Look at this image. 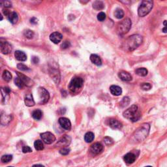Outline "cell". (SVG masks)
I'll use <instances>...</instances> for the list:
<instances>
[{
	"label": "cell",
	"instance_id": "20",
	"mask_svg": "<svg viewBox=\"0 0 167 167\" xmlns=\"http://www.w3.org/2000/svg\"><path fill=\"white\" fill-rule=\"evenodd\" d=\"M118 76L121 80L125 81V82H129V81L132 80V76L128 72L124 71H120L118 73Z\"/></svg>",
	"mask_w": 167,
	"mask_h": 167
},
{
	"label": "cell",
	"instance_id": "50",
	"mask_svg": "<svg viewBox=\"0 0 167 167\" xmlns=\"http://www.w3.org/2000/svg\"><path fill=\"white\" fill-rule=\"evenodd\" d=\"M144 167H152V166H144Z\"/></svg>",
	"mask_w": 167,
	"mask_h": 167
},
{
	"label": "cell",
	"instance_id": "19",
	"mask_svg": "<svg viewBox=\"0 0 167 167\" xmlns=\"http://www.w3.org/2000/svg\"><path fill=\"white\" fill-rule=\"evenodd\" d=\"M24 103L27 107H34L35 104V103L34 101V99L33 98V96H32L31 93H27L26 94L25 97H24Z\"/></svg>",
	"mask_w": 167,
	"mask_h": 167
},
{
	"label": "cell",
	"instance_id": "5",
	"mask_svg": "<svg viewBox=\"0 0 167 167\" xmlns=\"http://www.w3.org/2000/svg\"><path fill=\"white\" fill-rule=\"evenodd\" d=\"M84 80L80 77H75L70 82L69 85V89L72 93H79L83 87Z\"/></svg>",
	"mask_w": 167,
	"mask_h": 167
},
{
	"label": "cell",
	"instance_id": "44",
	"mask_svg": "<svg viewBox=\"0 0 167 167\" xmlns=\"http://www.w3.org/2000/svg\"><path fill=\"white\" fill-rule=\"evenodd\" d=\"M163 25H164V27L162 28V32L165 34H167V20H165L163 22Z\"/></svg>",
	"mask_w": 167,
	"mask_h": 167
},
{
	"label": "cell",
	"instance_id": "10",
	"mask_svg": "<svg viewBox=\"0 0 167 167\" xmlns=\"http://www.w3.org/2000/svg\"><path fill=\"white\" fill-rule=\"evenodd\" d=\"M59 124L61 125V127H62L63 129H64L65 130H70L71 128V123L70 120L66 117H60L59 120Z\"/></svg>",
	"mask_w": 167,
	"mask_h": 167
},
{
	"label": "cell",
	"instance_id": "33",
	"mask_svg": "<svg viewBox=\"0 0 167 167\" xmlns=\"http://www.w3.org/2000/svg\"><path fill=\"white\" fill-rule=\"evenodd\" d=\"M14 83L16 85H17L19 88H23L24 87V85H25V84L22 82V80L20 78H18V76L14 79Z\"/></svg>",
	"mask_w": 167,
	"mask_h": 167
},
{
	"label": "cell",
	"instance_id": "49",
	"mask_svg": "<svg viewBox=\"0 0 167 167\" xmlns=\"http://www.w3.org/2000/svg\"><path fill=\"white\" fill-rule=\"evenodd\" d=\"M3 20V17H2V15L1 14V20Z\"/></svg>",
	"mask_w": 167,
	"mask_h": 167
},
{
	"label": "cell",
	"instance_id": "3",
	"mask_svg": "<svg viewBox=\"0 0 167 167\" xmlns=\"http://www.w3.org/2000/svg\"><path fill=\"white\" fill-rule=\"evenodd\" d=\"M123 116L126 119H127L133 122L137 121L141 117V113L138 110V107L136 104H133L131 107L123 113Z\"/></svg>",
	"mask_w": 167,
	"mask_h": 167
},
{
	"label": "cell",
	"instance_id": "12",
	"mask_svg": "<svg viewBox=\"0 0 167 167\" xmlns=\"http://www.w3.org/2000/svg\"><path fill=\"white\" fill-rule=\"evenodd\" d=\"M16 73H17L18 78H20L22 80V82H24V84H25V85H27V86H31V85H34L33 80H31L29 77H27V76L24 75L22 74V73H20L18 72H16Z\"/></svg>",
	"mask_w": 167,
	"mask_h": 167
},
{
	"label": "cell",
	"instance_id": "42",
	"mask_svg": "<svg viewBox=\"0 0 167 167\" xmlns=\"http://www.w3.org/2000/svg\"><path fill=\"white\" fill-rule=\"evenodd\" d=\"M1 5L5 8H9L12 7V3L9 1H5V2H2Z\"/></svg>",
	"mask_w": 167,
	"mask_h": 167
},
{
	"label": "cell",
	"instance_id": "24",
	"mask_svg": "<svg viewBox=\"0 0 167 167\" xmlns=\"http://www.w3.org/2000/svg\"><path fill=\"white\" fill-rule=\"evenodd\" d=\"M8 19L12 24H17L18 21V15L16 12H11L9 15L8 16Z\"/></svg>",
	"mask_w": 167,
	"mask_h": 167
},
{
	"label": "cell",
	"instance_id": "46",
	"mask_svg": "<svg viewBox=\"0 0 167 167\" xmlns=\"http://www.w3.org/2000/svg\"><path fill=\"white\" fill-rule=\"evenodd\" d=\"M30 22L32 24H37V22H38V20H37V18L33 17V18H31L30 19Z\"/></svg>",
	"mask_w": 167,
	"mask_h": 167
},
{
	"label": "cell",
	"instance_id": "43",
	"mask_svg": "<svg viewBox=\"0 0 167 167\" xmlns=\"http://www.w3.org/2000/svg\"><path fill=\"white\" fill-rule=\"evenodd\" d=\"M22 152L24 153H30V152H32V149L30 147V146H24V147L22 148Z\"/></svg>",
	"mask_w": 167,
	"mask_h": 167
},
{
	"label": "cell",
	"instance_id": "39",
	"mask_svg": "<svg viewBox=\"0 0 167 167\" xmlns=\"http://www.w3.org/2000/svg\"><path fill=\"white\" fill-rule=\"evenodd\" d=\"M59 153L63 155V156H67V155L70 153V149L67 148H63L59 150Z\"/></svg>",
	"mask_w": 167,
	"mask_h": 167
},
{
	"label": "cell",
	"instance_id": "28",
	"mask_svg": "<svg viewBox=\"0 0 167 167\" xmlns=\"http://www.w3.org/2000/svg\"><path fill=\"white\" fill-rule=\"evenodd\" d=\"M136 74L140 76H146L148 75V71L146 68H138L135 71Z\"/></svg>",
	"mask_w": 167,
	"mask_h": 167
},
{
	"label": "cell",
	"instance_id": "16",
	"mask_svg": "<svg viewBox=\"0 0 167 167\" xmlns=\"http://www.w3.org/2000/svg\"><path fill=\"white\" fill-rule=\"evenodd\" d=\"M50 75L52 77L53 80L54 81L56 84H58L60 80V75L58 69L55 68H50Z\"/></svg>",
	"mask_w": 167,
	"mask_h": 167
},
{
	"label": "cell",
	"instance_id": "30",
	"mask_svg": "<svg viewBox=\"0 0 167 167\" xmlns=\"http://www.w3.org/2000/svg\"><path fill=\"white\" fill-rule=\"evenodd\" d=\"M2 78L4 80L6 81V82H9V81H11V80L12 79V75L10 73V72L5 70L3 72Z\"/></svg>",
	"mask_w": 167,
	"mask_h": 167
},
{
	"label": "cell",
	"instance_id": "32",
	"mask_svg": "<svg viewBox=\"0 0 167 167\" xmlns=\"http://www.w3.org/2000/svg\"><path fill=\"white\" fill-rule=\"evenodd\" d=\"M12 159H13V156H11V155H5V156H3L1 158V161L3 163L9 162Z\"/></svg>",
	"mask_w": 167,
	"mask_h": 167
},
{
	"label": "cell",
	"instance_id": "6",
	"mask_svg": "<svg viewBox=\"0 0 167 167\" xmlns=\"http://www.w3.org/2000/svg\"><path fill=\"white\" fill-rule=\"evenodd\" d=\"M131 25H132V22L131 19L129 18H125L117 25V34L120 35H122L128 33L130 29H131Z\"/></svg>",
	"mask_w": 167,
	"mask_h": 167
},
{
	"label": "cell",
	"instance_id": "38",
	"mask_svg": "<svg viewBox=\"0 0 167 167\" xmlns=\"http://www.w3.org/2000/svg\"><path fill=\"white\" fill-rule=\"evenodd\" d=\"M17 68L18 69H20V70L24 71L30 70V69L28 68L26 66H25V65L23 64V63H19V64H18L17 65Z\"/></svg>",
	"mask_w": 167,
	"mask_h": 167
},
{
	"label": "cell",
	"instance_id": "27",
	"mask_svg": "<svg viewBox=\"0 0 167 167\" xmlns=\"http://www.w3.org/2000/svg\"><path fill=\"white\" fill-rule=\"evenodd\" d=\"M95 135L92 132H88L85 133L84 135V140L87 142V143H90L93 140H94Z\"/></svg>",
	"mask_w": 167,
	"mask_h": 167
},
{
	"label": "cell",
	"instance_id": "22",
	"mask_svg": "<svg viewBox=\"0 0 167 167\" xmlns=\"http://www.w3.org/2000/svg\"><path fill=\"white\" fill-rule=\"evenodd\" d=\"M14 57L16 59L20 61V62H25V61L27 59V56L25 53L20 50H17L15 52Z\"/></svg>",
	"mask_w": 167,
	"mask_h": 167
},
{
	"label": "cell",
	"instance_id": "37",
	"mask_svg": "<svg viewBox=\"0 0 167 167\" xmlns=\"http://www.w3.org/2000/svg\"><path fill=\"white\" fill-rule=\"evenodd\" d=\"M106 17H107V16H106V14L103 12H101L97 15V20H99L100 22H103L104 20L106 19Z\"/></svg>",
	"mask_w": 167,
	"mask_h": 167
},
{
	"label": "cell",
	"instance_id": "13",
	"mask_svg": "<svg viewBox=\"0 0 167 167\" xmlns=\"http://www.w3.org/2000/svg\"><path fill=\"white\" fill-rule=\"evenodd\" d=\"M103 150V146L101 143L97 142V143L93 144L90 148V152L94 155L99 154Z\"/></svg>",
	"mask_w": 167,
	"mask_h": 167
},
{
	"label": "cell",
	"instance_id": "11",
	"mask_svg": "<svg viewBox=\"0 0 167 167\" xmlns=\"http://www.w3.org/2000/svg\"><path fill=\"white\" fill-rule=\"evenodd\" d=\"M71 138L70 136L67 135H65L62 138H60V140L57 143L56 146H58L59 147H63L65 148L66 146H68L71 143Z\"/></svg>",
	"mask_w": 167,
	"mask_h": 167
},
{
	"label": "cell",
	"instance_id": "17",
	"mask_svg": "<svg viewBox=\"0 0 167 167\" xmlns=\"http://www.w3.org/2000/svg\"><path fill=\"white\" fill-rule=\"evenodd\" d=\"M1 92H2V102L5 104L7 103V101H9V93L11 92V90L9 88L4 87V88H2Z\"/></svg>",
	"mask_w": 167,
	"mask_h": 167
},
{
	"label": "cell",
	"instance_id": "18",
	"mask_svg": "<svg viewBox=\"0 0 167 167\" xmlns=\"http://www.w3.org/2000/svg\"><path fill=\"white\" fill-rule=\"evenodd\" d=\"M63 38L62 35L59 32H54L50 35V39L54 44H58Z\"/></svg>",
	"mask_w": 167,
	"mask_h": 167
},
{
	"label": "cell",
	"instance_id": "34",
	"mask_svg": "<svg viewBox=\"0 0 167 167\" xmlns=\"http://www.w3.org/2000/svg\"><path fill=\"white\" fill-rule=\"evenodd\" d=\"M24 35L25 36L27 39H32V38L34 37V33L33 31L30 30H26L25 31H24Z\"/></svg>",
	"mask_w": 167,
	"mask_h": 167
},
{
	"label": "cell",
	"instance_id": "2",
	"mask_svg": "<svg viewBox=\"0 0 167 167\" xmlns=\"http://www.w3.org/2000/svg\"><path fill=\"white\" fill-rule=\"evenodd\" d=\"M150 125L148 124H142L140 127L136 129L134 133L133 138L135 142H139L144 140L148 136L149 132Z\"/></svg>",
	"mask_w": 167,
	"mask_h": 167
},
{
	"label": "cell",
	"instance_id": "36",
	"mask_svg": "<svg viewBox=\"0 0 167 167\" xmlns=\"http://www.w3.org/2000/svg\"><path fill=\"white\" fill-rule=\"evenodd\" d=\"M141 88L144 91H148L152 88V85L149 83H142L141 84Z\"/></svg>",
	"mask_w": 167,
	"mask_h": 167
},
{
	"label": "cell",
	"instance_id": "31",
	"mask_svg": "<svg viewBox=\"0 0 167 167\" xmlns=\"http://www.w3.org/2000/svg\"><path fill=\"white\" fill-rule=\"evenodd\" d=\"M114 17L117 19H121L124 17V12L121 9H117L114 12Z\"/></svg>",
	"mask_w": 167,
	"mask_h": 167
},
{
	"label": "cell",
	"instance_id": "7",
	"mask_svg": "<svg viewBox=\"0 0 167 167\" xmlns=\"http://www.w3.org/2000/svg\"><path fill=\"white\" fill-rule=\"evenodd\" d=\"M39 97V103L41 104H46L50 99V94L45 88L40 87L38 89Z\"/></svg>",
	"mask_w": 167,
	"mask_h": 167
},
{
	"label": "cell",
	"instance_id": "23",
	"mask_svg": "<svg viewBox=\"0 0 167 167\" xmlns=\"http://www.w3.org/2000/svg\"><path fill=\"white\" fill-rule=\"evenodd\" d=\"M90 60L93 64L96 65L97 66H101L102 65V59L97 54H92L90 56Z\"/></svg>",
	"mask_w": 167,
	"mask_h": 167
},
{
	"label": "cell",
	"instance_id": "21",
	"mask_svg": "<svg viewBox=\"0 0 167 167\" xmlns=\"http://www.w3.org/2000/svg\"><path fill=\"white\" fill-rule=\"evenodd\" d=\"M110 91H111V93L113 95L115 96H119L121 95L122 93V89L120 86L116 85H111L110 87Z\"/></svg>",
	"mask_w": 167,
	"mask_h": 167
},
{
	"label": "cell",
	"instance_id": "1",
	"mask_svg": "<svg viewBox=\"0 0 167 167\" xmlns=\"http://www.w3.org/2000/svg\"><path fill=\"white\" fill-rule=\"evenodd\" d=\"M143 41L142 37L140 35H133L125 40L121 46L122 49L126 52H132L139 47Z\"/></svg>",
	"mask_w": 167,
	"mask_h": 167
},
{
	"label": "cell",
	"instance_id": "45",
	"mask_svg": "<svg viewBox=\"0 0 167 167\" xmlns=\"http://www.w3.org/2000/svg\"><path fill=\"white\" fill-rule=\"evenodd\" d=\"M31 62H33L34 64H37L39 62V59L36 56H34L31 59Z\"/></svg>",
	"mask_w": 167,
	"mask_h": 167
},
{
	"label": "cell",
	"instance_id": "8",
	"mask_svg": "<svg viewBox=\"0 0 167 167\" xmlns=\"http://www.w3.org/2000/svg\"><path fill=\"white\" fill-rule=\"evenodd\" d=\"M0 49H1L2 54H8L11 52L12 50H13V47H12V45L9 42L1 39V41H0Z\"/></svg>",
	"mask_w": 167,
	"mask_h": 167
},
{
	"label": "cell",
	"instance_id": "51",
	"mask_svg": "<svg viewBox=\"0 0 167 167\" xmlns=\"http://www.w3.org/2000/svg\"><path fill=\"white\" fill-rule=\"evenodd\" d=\"M8 167H13V166H8Z\"/></svg>",
	"mask_w": 167,
	"mask_h": 167
},
{
	"label": "cell",
	"instance_id": "35",
	"mask_svg": "<svg viewBox=\"0 0 167 167\" xmlns=\"http://www.w3.org/2000/svg\"><path fill=\"white\" fill-rule=\"evenodd\" d=\"M130 102V99L128 97H125L122 99V101L120 102V106L121 107H125L126 106H127Z\"/></svg>",
	"mask_w": 167,
	"mask_h": 167
},
{
	"label": "cell",
	"instance_id": "41",
	"mask_svg": "<svg viewBox=\"0 0 167 167\" xmlns=\"http://www.w3.org/2000/svg\"><path fill=\"white\" fill-rule=\"evenodd\" d=\"M104 143L107 144V145H111L113 144V140H112V138H111V137H105L104 138Z\"/></svg>",
	"mask_w": 167,
	"mask_h": 167
},
{
	"label": "cell",
	"instance_id": "15",
	"mask_svg": "<svg viewBox=\"0 0 167 167\" xmlns=\"http://www.w3.org/2000/svg\"><path fill=\"white\" fill-rule=\"evenodd\" d=\"M108 125L114 129H120L123 127V125L120 121L116 119H110L108 120Z\"/></svg>",
	"mask_w": 167,
	"mask_h": 167
},
{
	"label": "cell",
	"instance_id": "40",
	"mask_svg": "<svg viewBox=\"0 0 167 167\" xmlns=\"http://www.w3.org/2000/svg\"><path fill=\"white\" fill-rule=\"evenodd\" d=\"M70 46H71L70 42H69V40H65V41L63 42V43L62 44V45H61V47H62V49H67V48L70 47Z\"/></svg>",
	"mask_w": 167,
	"mask_h": 167
},
{
	"label": "cell",
	"instance_id": "9",
	"mask_svg": "<svg viewBox=\"0 0 167 167\" xmlns=\"http://www.w3.org/2000/svg\"><path fill=\"white\" fill-rule=\"evenodd\" d=\"M43 141L47 144H51L56 140L55 136L50 132H45L40 134Z\"/></svg>",
	"mask_w": 167,
	"mask_h": 167
},
{
	"label": "cell",
	"instance_id": "14",
	"mask_svg": "<svg viewBox=\"0 0 167 167\" xmlns=\"http://www.w3.org/2000/svg\"><path fill=\"white\" fill-rule=\"evenodd\" d=\"M136 159V156L134 153L129 152L127 154H125L124 157V160L128 165L133 164L135 161Z\"/></svg>",
	"mask_w": 167,
	"mask_h": 167
},
{
	"label": "cell",
	"instance_id": "48",
	"mask_svg": "<svg viewBox=\"0 0 167 167\" xmlns=\"http://www.w3.org/2000/svg\"><path fill=\"white\" fill-rule=\"evenodd\" d=\"M32 167H44V166L42 165H34Z\"/></svg>",
	"mask_w": 167,
	"mask_h": 167
},
{
	"label": "cell",
	"instance_id": "25",
	"mask_svg": "<svg viewBox=\"0 0 167 167\" xmlns=\"http://www.w3.org/2000/svg\"><path fill=\"white\" fill-rule=\"evenodd\" d=\"M43 112L39 109L35 110V111L32 112V117H33L35 120H40L42 118Z\"/></svg>",
	"mask_w": 167,
	"mask_h": 167
},
{
	"label": "cell",
	"instance_id": "29",
	"mask_svg": "<svg viewBox=\"0 0 167 167\" xmlns=\"http://www.w3.org/2000/svg\"><path fill=\"white\" fill-rule=\"evenodd\" d=\"M34 147H35V149L37 150V151L43 150L44 149L43 142L41 140H36L34 142Z\"/></svg>",
	"mask_w": 167,
	"mask_h": 167
},
{
	"label": "cell",
	"instance_id": "26",
	"mask_svg": "<svg viewBox=\"0 0 167 167\" xmlns=\"http://www.w3.org/2000/svg\"><path fill=\"white\" fill-rule=\"evenodd\" d=\"M93 9L99 11V10H102L104 9V5L103 2L101 1H95L94 2V3H93Z\"/></svg>",
	"mask_w": 167,
	"mask_h": 167
},
{
	"label": "cell",
	"instance_id": "47",
	"mask_svg": "<svg viewBox=\"0 0 167 167\" xmlns=\"http://www.w3.org/2000/svg\"><path fill=\"white\" fill-rule=\"evenodd\" d=\"M3 13L4 15H5V16H7V17H8V16H9V14H10V12L9 11V10H7V9H4L3 10Z\"/></svg>",
	"mask_w": 167,
	"mask_h": 167
},
{
	"label": "cell",
	"instance_id": "4",
	"mask_svg": "<svg viewBox=\"0 0 167 167\" xmlns=\"http://www.w3.org/2000/svg\"><path fill=\"white\" fill-rule=\"evenodd\" d=\"M153 2L152 1H142L138 8V14L140 17H144L148 14L153 9Z\"/></svg>",
	"mask_w": 167,
	"mask_h": 167
}]
</instances>
